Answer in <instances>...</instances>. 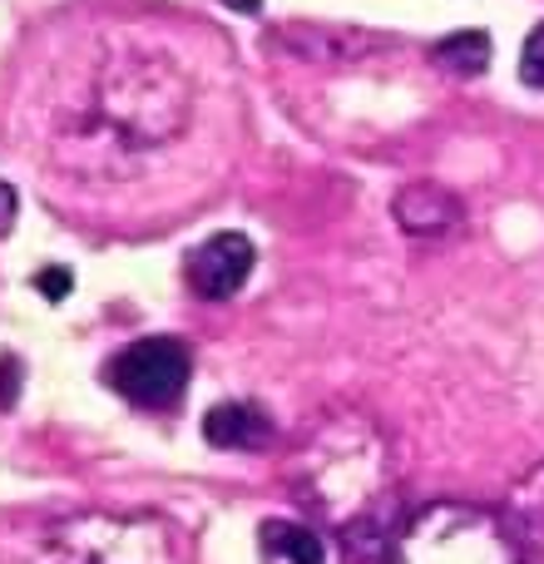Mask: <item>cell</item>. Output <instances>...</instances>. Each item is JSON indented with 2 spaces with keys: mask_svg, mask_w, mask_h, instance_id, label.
Instances as JSON below:
<instances>
[{
  "mask_svg": "<svg viewBox=\"0 0 544 564\" xmlns=\"http://www.w3.org/2000/svg\"><path fill=\"white\" fill-rule=\"evenodd\" d=\"M253 263H258V253H253V243H248L243 234H214L184 258V278H188V288H194L198 297L224 302L248 282Z\"/></svg>",
  "mask_w": 544,
  "mask_h": 564,
  "instance_id": "cell-6",
  "label": "cell"
},
{
  "mask_svg": "<svg viewBox=\"0 0 544 564\" xmlns=\"http://www.w3.org/2000/svg\"><path fill=\"white\" fill-rule=\"evenodd\" d=\"M396 224L411 238H440L460 224V204L436 184H411L396 194Z\"/></svg>",
  "mask_w": 544,
  "mask_h": 564,
  "instance_id": "cell-8",
  "label": "cell"
},
{
  "mask_svg": "<svg viewBox=\"0 0 544 564\" xmlns=\"http://www.w3.org/2000/svg\"><path fill=\"white\" fill-rule=\"evenodd\" d=\"M520 75H525V85L544 89V25L530 30L525 50H520Z\"/></svg>",
  "mask_w": 544,
  "mask_h": 564,
  "instance_id": "cell-12",
  "label": "cell"
},
{
  "mask_svg": "<svg viewBox=\"0 0 544 564\" xmlns=\"http://www.w3.org/2000/svg\"><path fill=\"white\" fill-rule=\"evenodd\" d=\"M500 520H505V530H510V540H515L520 560H525V564H544V460L530 470L525 480H520L515 490H510Z\"/></svg>",
  "mask_w": 544,
  "mask_h": 564,
  "instance_id": "cell-7",
  "label": "cell"
},
{
  "mask_svg": "<svg viewBox=\"0 0 544 564\" xmlns=\"http://www.w3.org/2000/svg\"><path fill=\"white\" fill-rule=\"evenodd\" d=\"M0 564H174L168 535L144 520L75 516L30 530H0Z\"/></svg>",
  "mask_w": 544,
  "mask_h": 564,
  "instance_id": "cell-3",
  "label": "cell"
},
{
  "mask_svg": "<svg viewBox=\"0 0 544 564\" xmlns=\"http://www.w3.org/2000/svg\"><path fill=\"white\" fill-rule=\"evenodd\" d=\"M194 377V357L178 337H139L105 367V381L134 406H168Z\"/></svg>",
  "mask_w": 544,
  "mask_h": 564,
  "instance_id": "cell-5",
  "label": "cell"
},
{
  "mask_svg": "<svg viewBox=\"0 0 544 564\" xmlns=\"http://www.w3.org/2000/svg\"><path fill=\"white\" fill-rule=\"evenodd\" d=\"M184 109L188 89L174 59L164 50L124 40V45H99L85 95H79L75 115L59 124V134L99 169L134 164L184 129Z\"/></svg>",
  "mask_w": 544,
  "mask_h": 564,
  "instance_id": "cell-1",
  "label": "cell"
},
{
  "mask_svg": "<svg viewBox=\"0 0 544 564\" xmlns=\"http://www.w3.org/2000/svg\"><path fill=\"white\" fill-rule=\"evenodd\" d=\"M436 59L446 69H460V75H480L490 65V40L486 30H460V35H446L436 45Z\"/></svg>",
  "mask_w": 544,
  "mask_h": 564,
  "instance_id": "cell-11",
  "label": "cell"
},
{
  "mask_svg": "<svg viewBox=\"0 0 544 564\" xmlns=\"http://www.w3.org/2000/svg\"><path fill=\"white\" fill-rule=\"evenodd\" d=\"M258 550H263V564H327L317 530L302 520H263Z\"/></svg>",
  "mask_w": 544,
  "mask_h": 564,
  "instance_id": "cell-10",
  "label": "cell"
},
{
  "mask_svg": "<svg viewBox=\"0 0 544 564\" xmlns=\"http://www.w3.org/2000/svg\"><path fill=\"white\" fill-rule=\"evenodd\" d=\"M10 224H15V188L0 184V234H10Z\"/></svg>",
  "mask_w": 544,
  "mask_h": 564,
  "instance_id": "cell-15",
  "label": "cell"
},
{
  "mask_svg": "<svg viewBox=\"0 0 544 564\" xmlns=\"http://www.w3.org/2000/svg\"><path fill=\"white\" fill-rule=\"evenodd\" d=\"M204 436L208 446H228V451H258L272 441V421L263 416V406L253 401H224L204 416Z\"/></svg>",
  "mask_w": 544,
  "mask_h": 564,
  "instance_id": "cell-9",
  "label": "cell"
},
{
  "mask_svg": "<svg viewBox=\"0 0 544 564\" xmlns=\"http://www.w3.org/2000/svg\"><path fill=\"white\" fill-rule=\"evenodd\" d=\"M40 292H45V297H65V292H69V273L45 268V273H40Z\"/></svg>",
  "mask_w": 544,
  "mask_h": 564,
  "instance_id": "cell-13",
  "label": "cell"
},
{
  "mask_svg": "<svg viewBox=\"0 0 544 564\" xmlns=\"http://www.w3.org/2000/svg\"><path fill=\"white\" fill-rule=\"evenodd\" d=\"M292 496L337 525L357 545V535L371 525L377 510L391 506V451L387 436L361 411L327 416L297 451H292Z\"/></svg>",
  "mask_w": 544,
  "mask_h": 564,
  "instance_id": "cell-2",
  "label": "cell"
},
{
  "mask_svg": "<svg viewBox=\"0 0 544 564\" xmlns=\"http://www.w3.org/2000/svg\"><path fill=\"white\" fill-rule=\"evenodd\" d=\"M387 564H525L505 520L480 506H431L396 530Z\"/></svg>",
  "mask_w": 544,
  "mask_h": 564,
  "instance_id": "cell-4",
  "label": "cell"
},
{
  "mask_svg": "<svg viewBox=\"0 0 544 564\" xmlns=\"http://www.w3.org/2000/svg\"><path fill=\"white\" fill-rule=\"evenodd\" d=\"M10 397H15V361L0 357V406H10Z\"/></svg>",
  "mask_w": 544,
  "mask_h": 564,
  "instance_id": "cell-14",
  "label": "cell"
}]
</instances>
